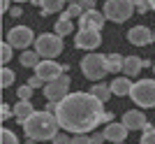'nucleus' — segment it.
Returning <instances> with one entry per match:
<instances>
[{
	"label": "nucleus",
	"mask_w": 155,
	"mask_h": 144,
	"mask_svg": "<svg viewBox=\"0 0 155 144\" xmlns=\"http://www.w3.org/2000/svg\"><path fill=\"white\" fill-rule=\"evenodd\" d=\"M56 118L60 128L72 135H88L100 123H114V114L104 111V102H100L91 91H77L60 100L56 107Z\"/></svg>",
	"instance_id": "f257e3e1"
},
{
	"label": "nucleus",
	"mask_w": 155,
	"mask_h": 144,
	"mask_svg": "<svg viewBox=\"0 0 155 144\" xmlns=\"http://www.w3.org/2000/svg\"><path fill=\"white\" fill-rule=\"evenodd\" d=\"M23 132H26V139H32V142H49V139H56L60 135L58 132V118L51 111H35L32 116H28L23 123H21Z\"/></svg>",
	"instance_id": "f03ea898"
},
{
	"label": "nucleus",
	"mask_w": 155,
	"mask_h": 144,
	"mask_svg": "<svg viewBox=\"0 0 155 144\" xmlns=\"http://www.w3.org/2000/svg\"><path fill=\"white\" fill-rule=\"evenodd\" d=\"M81 72L86 79H91L95 84H100V79L109 74V65H107V56L104 53H88L81 60Z\"/></svg>",
	"instance_id": "7ed1b4c3"
},
{
	"label": "nucleus",
	"mask_w": 155,
	"mask_h": 144,
	"mask_svg": "<svg viewBox=\"0 0 155 144\" xmlns=\"http://www.w3.org/2000/svg\"><path fill=\"white\" fill-rule=\"evenodd\" d=\"M130 98L139 105V109H153L155 107V79H137Z\"/></svg>",
	"instance_id": "20e7f679"
},
{
	"label": "nucleus",
	"mask_w": 155,
	"mask_h": 144,
	"mask_svg": "<svg viewBox=\"0 0 155 144\" xmlns=\"http://www.w3.org/2000/svg\"><path fill=\"white\" fill-rule=\"evenodd\" d=\"M35 51L39 58L44 60H53L56 56H60L63 51V37H58L56 33H42L35 39Z\"/></svg>",
	"instance_id": "39448f33"
},
{
	"label": "nucleus",
	"mask_w": 155,
	"mask_h": 144,
	"mask_svg": "<svg viewBox=\"0 0 155 144\" xmlns=\"http://www.w3.org/2000/svg\"><path fill=\"white\" fill-rule=\"evenodd\" d=\"M137 5L132 2V0H107L104 2V16L109 21H116V23H123V21H127L132 14H134Z\"/></svg>",
	"instance_id": "423d86ee"
},
{
	"label": "nucleus",
	"mask_w": 155,
	"mask_h": 144,
	"mask_svg": "<svg viewBox=\"0 0 155 144\" xmlns=\"http://www.w3.org/2000/svg\"><path fill=\"white\" fill-rule=\"evenodd\" d=\"M35 33H32L28 26H14L9 33H7V42L12 44V49H23L28 51V46L35 44Z\"/></svg>",
	"instance_id": "0eeeda50"
},
{
	"label": "nucleus",
	"mask_w": 155,
	"mask_h": 144,
	"mask_svg": "<svg viewBox=\"0 0 155 144\" xmlns=\"http://www.w3.org/2000/svg\"><path fill=\"white\" fill-rule=\"evenodd\" d=\"M67 70H70L67 65H60V63H56V60H42V63L35 67V77H39L44 84H51V81L60 79Z\"/></svg>",
	"instance_id": "6e6552de"
},
{
	"label": "nucleus",
	"mask_w": 155,
	"mask_h": 144,
	"mask_svg": "<svg viewBox=\"0 0 155 144\" xmlns=\"http://www.w3.org/2000/svg\"><path fill=\"white\" fill-rule=\"evenodd\" d=\"M67 95H70V77H67V74H63L60 79H56V81L44 86L46 102H56V105H58L60 100H65Z\"/></svg>",
	"instance_id": "1a4fd4ad"
},
{
	"label": "nucleus",
	"mask_w": 155,
	"mask_h": 144,
	"mask_svg": "<svg viewBox=\"0 0 155 144\" xmlns=\"http://www.w3.org/2000/svg\"><path fill=\"white\" fill-rule=\"evenodd\" d=\"M100 42H102V35L97 33V30H79L74 35V46L77 49H86V51H91V53H93V49L100 46Z\"/></svg>",
	"instance_id": "9d476101"
},
{
	"label": "nucleus",
	"mask_w": 155,
	"mask_h": 144,
	"mask_svg": "<svg viewBox=\"0 0 155 144\" xmlns=\"http://www.w3.org/2000/svg\"><path fill=\"white\" fill-rule=\"evenodd\" d=\"M104 21H107L104 12H97V9L84 12V16L79 19V30H97V33H102Z\"/></svg>",
	"instance_id": "9b49d317"
},
{
	"label": "nucleus",
	"mask_w": 155,
	"mask_h": 144,
	"mask_svg": "<svg viewBox=\"0 0 155 144\" xmlns=\"http://www.w3.org/2000/svg\"><path fill=\"white\" fill-rule=\"evenodd\" d=\"M120 123L127 128V130H146V125H148V118L143 114L141 109H130L123 114V121Z\"/></svg>",
	"instance_id": "f8f14e48"
},
{
	"label": "nucleus",
	"mask_w": 155,
	"mask_h": 144,
	"mask_svg": "<svg viewBox=\"0 0 155 144\" xmlns=\"http://www.w3.org/2000/svg\"><path fill=\"white\" fill-rule=\"evenodd\" d=\"M127 42L134 46H146L153 42V30L146 26H134L127 30Z\"/></svg>",
	"instance_id": "ddd939ff"
},
{
	"label": "nucleus",
	"mask_w": 155,
	"mask_h": 144,
	"mask_svg": "<svg viewBox=\"0 0 155 144\" xmlns=\"http://www.w3.org/2000/svg\"><path fill=\"white\" fill-rule=\"evenodd\" d=\"M102 132L107 135V139H109V142H114V144H125V137H127L130 130L125 128L123 123H116V121H114V123H109Z\"/></svg>",
	"instance_id": "4468645a"
},
{
	"label": "nucleus",
	"mask_w": 155,
	"mask_h": 144,
	"mask_svg": "<svg viewBox=\"0 0 155 144\" xmlns=\"http://www.w3.org/2000/svg\"><path fill=\"white\" fill-rule=\"evenodd\" d=\"M132 86H134V81L123 74V77H116V79H114V81L109 84V88H111V93H114V95L123 98V95H130V93H132Z\"/></svg>",
	"instance_id": "2eb2a0df"
},
{
	"label": "nucleus",
	"mask_w": 155,
	"mask_h": 144,
	"mask_svg": "<svg viewBox=\"0 0 155 144\" xmlns=\"http://www.w3.org/2000/svg\"><path fill=\"white\" fill-rule=\"evenodd\" d=\"M143 70V58L139 56H125V67H123V74L125 77H139V72Z\"/></svg>",
	"instance_id": "dca6fc26"
},
{
	"label": "nucleus",
	"mask_w": 155,
	"mask_h": 144,
	"mask_svg": "<svg viewBox=\"0 0 155 144\" xmlns=\"http://www.w3.org/2000/svg\"><path fill=\"white\" fill-rule=\"evenodd\" d=\"M35 107H32V102H16V105H14V116H16V121H19V123H23V121H26L28 116H32V114H35Z\"/></svg>",
	"instance_id": "f3484780"
},
{
	"label": "nucleus",
	"mask_w": 155,
	"mask_h": 144,
	"mask_svg": "<svg viewBox=\"0 0 155 144\" xmlns=\"http://www.w3.org/2000/svg\"><path fill=\"white\" fill-rule=\"evenodd\" d=\"M56 35H58V37H65V35H70L72 30H74V23H72V19H67V16H65V14H60V19L56 21Z\"/></svg>",
	"instance_id": "a211bd4d"
},
{
	"label": "nucleus",
	"mask_w": 155,
	"mask_h": 144,
	"mask_svg": "<svg viewBox=\"0 0 155 144\" xmlns=\"http://www.w3.org/2000/svg\"><path fill=\"white\" fill-rule=\"evenodd\" d=\"M107 65H109V74H118L125 67V58L120 53H109L107 56Z\"/></svg>",
	"instance_id": "6ab92c4d"
},
{
	"label": "nucleus",
	"mask_w": 155,
	"mask_h": 144,
	"mask_svg": "<svg viewBox=\"0 0 155 144\" xmlns=\"http://www.w3.org/2000/svg\"><path fill=\"white\" fill-rule=\"evenodd\" d=\"M91 93L95 95L97 100H100V102H107V100H109L111 95H114V93H111V88H109L107 84H93Z\"/></svg>",
	"instance_id": "aec40b11"
},
{
	"label": "nucleus",
	"mask_w": 155,
	"mask_h": 144,
	"mask_svg": "<svg viewBox=\"0 0 155 144\" xmlns=\"http://www.w3.org/2000/svg\"><path fill=\"white\" fill-rule=\"evenodd\" d=\"M37 5H42V14H56V12H63L65 2H60V0H46V2H37Z\"/></svg>",
	"instance_id": "412c9836"
},
{
	"label": "nucleus",
	"mask_w": 155,
	"mask_h": 144,
	"mask_svg": "<svg viewBox=\"0 0 155 144\" xmlns=\"http://www.w3.org/2000/svg\"><path fill=\"white\" fill-rule=\"evenodd\" d=\"M42 60H39L37 51H23L21 53V65L23 67H37Z\"/></svg>",
	"instance_id": "4be33fe9"
},
{
	"label": "nucleus",
	"mask_w": 155,
	"mask_h": 144,
	"mask_svg": "<svg viewBox=\"0 0 155 144\" xmlns=\"http://www.w3.org/2000/svg\"><path fill=\"white\" fill-rule=\"evenodd\" d=\"M63 14L67 19H81V16H84V7H81V2H70Z\"/></svg>",
	"instance_id": "5701e85b"
},
{
	"label": "nucleus",
	"mask_w": 155,
	"mask_h": 144,
	"mask_svg": "<svg viewBox=\"0 0 155 144\" xmlns=\"http://www.w3.org/2000/svg\"><path fill=\"white\" fill-rule=\"evenodd\" d=\"M14 79H16V74H14L9 67H2V70H0V86H2V88L12 86V84H14Z\"/></svg>",
	"instance_id": "b1692460"
},
{
	"label": "nucleus",
	"mask_w": 155,
	"mask_h": 144,
	"mask_svg": "<svg viewBox=\"0 0 155 144\" xmlns=\"http://www.w3.org/2000/svg\"><path fill=\"white\" fill-rule=\"evenodd\" d=\"M9 60H12V44H9V42H2V44H0V63H2V67H7Z\"/></svg>",
	"instance_id": "393cba45"
},
{
	"label": "nucleus",
	"mask_w": 155,
	"mask_h": 144,
	"mask_svg": "<svg viewBox=\"0 0 155 144\" xmlns=\"http://www.w3.org/2000/svg\"><path fill=\"white\" fill-rule=\"evenodd\" d=\"M0 144H19V137H16L12 130L2 128V130H0Z\"/></svg>",
	"instance_id": "a878e982"
},
{
	"label": "nucleus",
	"mask_w": 155,
	"mask_h": 144,
	"mask_svg": "<svg viewBox=\"0 0 155 144\" xmlns=\"http://www.w3.org/2000/svg\"><path fill=\"white\" fill-rule=\"evenodd\" d=\"M32 91H35V88H30L28 84H23V86H19L16 95H19V100H21V102H30V98H32Z\"/></svg>",
	"instance_id": "bb28decb"
},
{
	"label": "nucleus",
	"mask_w": 155,
	"mask_h": 144,
	"mask_svg": "<svg viewBox=\"0 0 155 144\" xmlns=\"http://www.w3.org/2000/svg\"><path fill=\"white\" fill-rule=\"evenodd\" d=\"M72 144H93V139H91V135H74Z\"/></svg>",
	"instance_id": "cd10ccee"
},
{
	"label": "nucleus",
	"mask_w": 155,
	"mask_h": 144,
	"mask_svg": "<svg viewBox=\"0 0 155 144\" xmlns=\"http://www.w3.org/2000/svg\"><path fill=\"white\" fill-rule=\"evenodd\" d=\"M28 86H30V88H44L46 84L39 77H30V79H28Z\"/></svg>",
	"instance_id": "c85d7f7f"
},
{
	"label": "nucleus",
	"mask_w": 155,
	"mask_h": 144,
	"mask_svg": "<svg viewBox=\"0 0 155 144\" xmlns=\"http://www.w3.org/2000/svg\"><path fill=\"white\" fill-rule=\"evenodd\" d=\"M141 144H155V130L143 132V135H141Z\"/></svg>",
	"instance_id": "c756f323"
},
{
	"label": "nucleus",
	"mask_w": 155,
	"mask_h": 144,
	"mask_svg": "<svg viewBox=\"0 0 155 144\" xmlns=\"http://www.w3.org/2000/svg\"><path fill=\"white\" fill-rule=\"evenodd\" d=\"M12 114H14V109H9V107L2 102V107H0V118H2V121H7V118L12 116Z\"/></svg>",
	"instance_id": "7c9ffc66"
},
{
	"label": "nucleus",
	"mask_w": 155,
	"mask_h": 144,
	"mask_svg": "<svg viewBox=\"0 0 155 144\" xmlns=\"http://www.w3.org/2000/svg\"><path fill=\"white\" fill-rule=\"evenodd\" d=\"M53 144H72V137H70V135H65V132H60L58 137L53 139Z\"/></svg>",
	"instance_id": "2f4dec72"
},
{
	"label": "nucleus",
	"mask_w": 155,
	"mask_h": 144,
	"mask_svg": "<svg viewBox=\"0 0 155 144\" xmlns=\"http://www.w3.org/2000/svg\"><path fill=\"white\" fill-rule=\"evenodd\" d=\"M137 9H139V14H146L150 9V2H146V0H139V2H134Z\"/></svg>",
	"instance_id": "473e14b6"
},
{
	"label": "nucleus",
	"mask_w": 155,
	"mask_h": 144,
	"mask_svg": "<svg viewBox=\"0 0 155 144\" xmlns=\"http://www.w3.org/2000/svg\"><path fill=\"white\" fill-rule=\"evenodd\" d=\"M93 144H104V139H107V135L104 132H95V135H91Z\"/></svg>",
	"instance_id": "72a5a7b5"
},
{
	"label": "nucleus",
	"mask_w": 155,
	"mask_h": 144,
	"mask_svg": "<svg viewBox=\"0 0 155 144\" xmlns=\"http://www.w3.org/2000/svg\"><path fill=\"white\" fill-rule=\"evenodd\" d=\"M9 14H12L14 19H16V16H21V14H23V9H21L19 5H14V7H9Z\"/></svg>",
	"instance_id": "f704fd0d"
},
{
	"label": "nucleus",
	"mask_w": 155,
	"mask_h": 144,
	"mask_svg": "<svg viewBox=\"0 0 155 144\" xmlns=\"http://www.w3.org/2000/svg\"><path fill=\"white\" fill-rule=\"evenodd\" d=\"M150 9H155V0H153V2H150Z\"/></svg>",
	"instance_id": "c9c22d12"
},
{
	"label": "nucleus",
	"mask_w": 155,
	"mask_h": 144,
	"mask_svg": "<svg viewBox=\"0 0 155 144\" xmlns=\"http://www.w3.org/2000/svg\"><path fill=\"white\" fill-rule=\"evenodd\" d=\"M153 42H155V33H153Z\"/></svg>",
	"instance_id": "e433bc0d"
},
{
	"label": "nucleus",
	"mask_w": 155,
	"mask_h": 144,
	"mask_svg": "<svg viewBox=\"0 0 155 144\" xmlns=\"http://www.w3.org/2000/svg\"><path fill=\"white\" fill-rule=\"evenodd\" d=\"M153 72H155V65H153Z\"/></svg>",
	"instance_id": "4c0bfd02"
},
{
	"label": "nucleus",
	"mask_w": 155,
	"mask_h": 144,
	"mask_svg": "<svg viewBox=\"0 0 155 144\" xmlns=\"http://www.w3.org/2000/svg\"><path fill=\"white\" fill-rule=\"evenodd\" d=\"M125 144H127V142H125Z\"/></svg>",
	"instance_id": "58836bf2"
}]
</instances>
